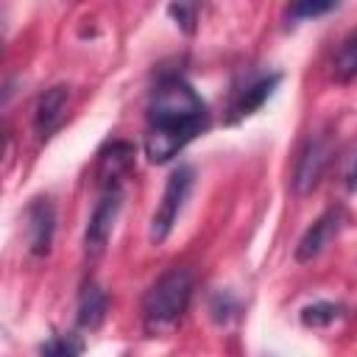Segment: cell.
<instances>
[{
  "label": "cell",
  "instance_id": "16",
  "mask_svg": "<svg viewBox=\"0 0 357 357\" xmlns=\"http://www.w3.org/2000/svg\"><path fill=\"white\" fill-rule=\"evenodd\" d=\"M209 312H212V321H215V324H226V321L237 312V301H234V296L226 293V290L215 293L212 301H209Z\"/></svg>",
  "mask_w": 357,
  "mask_h": 357
},
{
  "label": "cell",
  "instance_id": "14",
  "mask_svg": "<svg viewBox=\"0 0 357 357\" xmlns=\"http://www.w3.org/2000/svg\"><path fill=\"white\" fill-rule=\"evenodd\" d=\"M84 340L78 335H53L39 346V357H81Z\"/></svg>",
  "mask_w": 357,
  "mask_h": 357
},
{
  "label": "cell",
  "instance_id": "5",
  "mask_svg": "<svg viewBox=\"0 0 357 357\" xmlns=\"http://www.w3.org/2000/svg\"><path fill=\"white\" fill-rule=\"evenodd\" d=\"M343 223H346V209H343V206H329V209H324V212L304 229V234L298 237L296 251H293L296 262H312L315 257H321V254L326 251V245L340 234Z\"/></svg>",
  "mask_w": 357,
  "mask_h": 357
},
{
  "label": "cell",
  "instance_id": "11",
  "mask_svg": "<svg viewBox=\"0 0 357 357\" xmlns=\"http://www.w3.org/2000/svg\"><path fill=\"white\" fill-rule=\"evenodd\" d=\"M109 312V296L98 282H86L78 296V326L81 329H98Z\"/></svg>",
  "mask_w": 357,
  "mask_h": 357
},
{
  "label": "cell",
  "instance_id": "6",
  "mask_svg": "<svg viewBox=\"0 0 357 357\" xmlns=\"http://www.w3.org/2000/svg\"><path fill=\"white\" fill-rule=\"evenodd\" d=\"M329 153L332 151H329L326 137H318V134L307 137V142L301 145V151L296 156V167H293V178H290L296 195H307L318 187V181L329 165Z\"/></svg>",
  "mask_w": 357,
  "mask_h": 357
},
{
  "label": "cell",
  "instance_id": "15",
  "mask_svg": "<svg viewBox=\"0 0 357 357\" xmlns=\"http://www.w3.org/2000/svg\"><path fill=\"white\" fill-rule=\"evenodd\" d=\"M167 14L176 20V25H178L184 33H195L201 6H198V3H170V6H167Z\"/></svg>",
  "mask_w": 357,
  "mask_h": 357
},
{
  "label": "cell",
  "instance_id": "4",
  "mask_svg": "<svg viewBox=\"0 0 357 357\" xmlns=\"http://www.w3.org/2000/svg\"><path fill=\"white\" fill-rule=\"evenodd\" d=\"M120 206H123V190L120 184H112V187H103L92 215H89V223H86V231H84V251L89 257H98L103 254L109 237H112V229L117 223V215H120Z\"/></svg>",
  "mask_w": 357,
  "mask_h": 357
},
{
  "label": "cell",
  "instance_id": "9",
  "mask_svg": "<svg viewBox=\"0 0 357 357\" xmlns=\"http://www.w3.org/2000/svg\"><path fill=\"white\" fill-rule=\"evenodd\" d=\"M279 81H282V73H271V75H259L245 89H240L237 98L229 106V123H237L240 117H248L257 109H262V103L273 95V89L279 86Z\"/></svg>",
  "mask_w": 357,
  "mask_h": 357
},
{
  "label": "cell",
  "instance_id": "12",
  "mask_svg": "<svg viewBox=\"0 0 357 357\" xmlns=\"http://www.w3.org/2000/svg\"><path fill=\"white\" fill-rule=\"evenodd\" d=\"M332 75L340 84H349L357 78V31L346 33L343 42L337 45L335 59H332Z\"/></svg>",
  "mask_w": 357,
  "mask_h": 357
},
{
  "label": "cell",
  "instance_id": "10",
  "mask_svg": "<svg viewBox=\"0 0 357 357\" xmlns=\"http://www.w3.org/2000/svg\"><path fill=\"white\" fill-rule=\"evenodd\" d=\"M134 165V145L126 142V139H114L109 142L100 156H98V176L103 181V187H112L117 184V178Z\"/></svg>",
  "mask_w": 357,
  "mask_h": 357
},
{
  "label": "cell",
  "instance_id": "3",
  "mask_svg": "<svg viewBox=\"0 0 357 357\" xmlns=\"http://www.w3.org/2000/svg\"><path fill=\"white\" fill-rule=\"evenodd\" d=\"M192 181H195L192 165H178L170 173L167 184H165V192H162V201H159V206L151 218V229H148V237H151L153 245H159L170 237V231H173V226L181 215V206H184V201L192 190Z\"/></svg>",
  "mask_w": 357,
  "mask_h": 357
},
{
  "label": "cell",
  "instance_id": "2",
  "mask_svg": "<svg viewBox=\"0 0 357 357\" xmlns=\"http://www.w3.org/2000/svg\"><path fill=\"white\" fill-rule=\"evenodd\" d=\"M192 298V273L170 268L142 296V326L148 335H167L184 318Z\"/></svg>",
  "mask_w": 357,
  "mask_h": 357
},
{
  "label": "cell",
  "instance_id": "17",
  "mask_svg": "<svg viewBox=\"0 0 357 357\" xmlns=\"http://www.w3.org/2000/svg\"><path fill=\"white\" fill-rule=\"evenodd\" d=\"M335 8V3H296L287 8V17L293 20H301V17H321V14H329Z\"/></svg>",
  "mask_w": 357,
  "mask_h": 357
},
{
  "label": "cell",
  "instance_id": "18",
  "mask_svg": "<svg viewBox=\"0 0 357 357\" xmlns=\"http://www.w3.org/2000/svg\"><path fill=\"white\" fill-rule=\"evenodd\" d=\"M346 187H349L351 192L357 190V159H354V162H351V167L346 170Z\"/></svg>",
  "mask_w": 357,
  "mask_h": 357
},
{
  "label": "cell",
  "instance_id": "13",
  "mask_svg": "<svg viewBox=\"0 0 357 357\" xmlns=\"http://www.w3.org/2000/svg\"><path fill=\"white\" fill-rule=\"evenodd\" d=\"M340 315H343L340 304H335V301H315V304H307L301 310V324L307 329H321V326L335 324Z\"/></svg>",
  "mask_w": 357,
  "mask_h": 357
},
{
  "label": "cell",
  "instance_id": "7",
  "mask_svg": "<svg viewBox=\"0 0 357 357\" xmlns=\"http://www.w3.org/2000/svg\"><path fill=\"white\" fill-rule=\"evenodd\" d=\"M56 231V209L50 198H33L25 209V240H28V254L31 257H45L50 251Z\"/></svg>",
  "mask_w": 357,
  "mask_h": 357
},
{
  "label": "cell",
  "instance_id": "1",
  "mask_svg": "<svg viewBox=\"0 0 357 357\" xmlns=\"http://www.w3.org/2000/svg\"><path fill=\"white\" fill-rule=\"evenodd\" d=\"M209 126V109L204 98L181 75H165L148 100V134L145 156L151 165L170 162Z\"/></svg>",
  "mask_w": 357,
  "mask_h": 357
},
{
  "label": "cell",
  "instance_id": "8",
  "mask_svg": "<svg viewBox=\"0 0 357 357\" xmlns=\"http://www.w3.org/2000/svg\"><path fill=\"white\" fill-rule=\"evenodd\" d=\"M67 103H70V86L56 84L50 89H45L33 106V131L39 139H47L59 131V126L64 123L67 114Z\"/></svg>",
  "mask_w": 357,
  "mask_h": 357
}]
</instances>
